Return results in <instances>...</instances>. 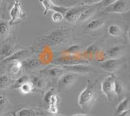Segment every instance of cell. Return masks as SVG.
<instances>
[{
	"label": "cell",
	"mask_w": 130,
	"mask_h": 116,
	"mask_svg": "<svg viewBox=\"0 0 130 116\" xmlns=\"http://www.w3.org/2000/svg\"><path fill=\"white\" fill-rule=\"evenodd\" d=\"M105 24V21L102 18H95L92 20L87 24V29L89 30H96L98 29H100Z\"/></svg>",
	"instance_id": "ac0fdd59"
},
{
	"label": "cell",
	"mask_w": 130,
	"mask_h": 116,
	"mask_svg": "<svg viewBox=\"0 0 130 116\" xmlns=\"http://www.w3.org/2000/svg\"><path fill=\"white\" fill-rule=\"evenodd\" d=\"M32 83H33L35 88H44L46 86V82L42 78L38 76H35L32 80Z\"/></svg>",
	"instance_id": "484cf974"
},
{
	"label": "cell",
	"mask_w": 130,
	"mask_h": 116,
	"mask_svg": "<svg viewBox=\"0 0 130 116\" xmlns=\"http://www.w3.org/2000/svg\"><path fill=\"white\" fill-rule=\"evenodd\" d=\"M0 4H1V0H0Z\"/></svg>",
	"instance_id": "ab89813d"
},
{
	"label": "cell",
	"mask_w": 130,
	"mask_h": 116,
	"mask_svg": "<svg viewBox=\"0 0 130 116\" xmlns=\"http://www.w3.org/2000/svg\"><path fill=\"white\" fill-rule=\"evenodd\" d=\"M80 49H81V48L79 45H72L68 49L65 50L64 51L63 54L78 55L80 53Z\"/></svg>",
	"instance_id": "d4e9b609"
},
{
	"label": "cell",
	"mask_w": 130,
	"mask_h": 116,
	"mask_svg": "<svg viewBox=\"0 0 130 116\" xmlns=\"http://www.w3.org/2000/svg\"><path fill=\"white\" fill-rule=\"evenodd\" d=\"M61 66L64 69L75 73V74H89L93 71V68L90 65H86L85 63H78L74 65H64Z\"/></svg>",
	"instance_id": "9c48e42d"
},
{
	"label": "cell",
	"mask_w": 130,
	"mask_h": 116,
	"mask_svg": "<svg viewBox=\"0 0 130 116\" xmlns=\"http://www.w3.org/2000/svg\"><path fill=\"white\" fill-rule=\"evenodd\" d=\"M72 31V30L67 27L58 28L39 38L35 41V44L42 46H55L62 45L71 38Z\"/></svg>",
	"instance_id": "6da1fadb"
},
{
	"label": "cell",
	"mask_w": 130,
	"mask_h": 116,
	"mask_svg": "<svg viewBox=\"0 0 130 116\" xmlns=\"http://www.w3.org/2000/svg\"><path fill=\"white\" fill-rule=\"evenodd\" d=\"M77 79V75L75 73H64L59 78L57 85L58 91H64L73 85Z\"/></svg>",
	"instance_id": "8992f818"
},
{
	"label": "cell",
	"mask_w": 130,
	"mask_h": 116,
	"mask_svg": "<svg viewBox=\"0 0 130 116\" xmlns=\"http://www.w3.org/2000/svg\"><path fill=\"white\" fill-rule=\"evenodd\" d=\"M71 116H92V115H86V114H74Z\"/></svg>",
	"instance_id": "74e56055"
},
{
	"label": "cell",
	"mask_w": 130,
	"mask_h": 116,
	"mask_svg": "<svg viewBox=\"0 0 130 116\" xmlns=\"http://www.w3.org/2000/svg\"><path fill=\"white\" fill-rule=\"evenodd\" d=\"M125 89L122 83V82L120 80H118L116 79L114 83V94L115 96L117 97L118 98H120V97L124 94Z\"/></svg>",
	"instance_id": "44dd1931"
},
{
	"label": "cell",
	"mask_w": 130,
	"mask_h": 116,
	"mask_svg": "<svg viewBox=\"0 0 130 116\" xmlns=\"http://www.w3.org/2000/svg\"><path fill=\"white\" fill-rule=\"evenodd\" d=\"M7 75L11 79H17L24 75V67L22 61L14 60L9 63Z\"/></svg>",
	"instance_id": "52a82bcc"
},
{
	"label": "cell",
	"mask_w": 130,
	"mask_h": 116,
	"mask_svg": "<svg viewBox=\"0 0 130 116\" xmlns=\"http://www.w3.org/2000/svg\"><path fill=\"white\" fill-rule=\"evenodd\" d=\"M22 62L24 68H27L29 70H35L38 68H41L42 67L41 63L39 61L38 59L35 57H30L22 61Z\"/></svg>",
	"instance_id": "5bb4252c"
},
{
	"label": "cell",
	"mask_w": 130,
	"mask_h": 116,
	"mask_svg": "<svg viewBox=\"0 0 130 116\" xmlns=\"http://www.w3.org/2000/svg\"><path fill=\"white\" fill-rule=\"evenodd\" d=\"M116 116H129V110H127Z\"/></svg>",
	"instance_id": "d590c367"
},
{
	"label": "cell",
	"mask_w": 130,
	"mask_h": 116,
	"mask_svg": "<svg viewBox=\"0 0 130 116\" xmlns=\"http://www.w3.org/2000/svg\"><path fill=\"white\" fill-rule=\"evenodd\" d=\"M129 97H125L117 105V108H116V112L115 113V116L117 115L118 114L126 111V110H129Z\"/></svg>",
	"instance_id": "e0dca14e"
},
{
	"label": "cell",
	"mask_w": 130,
	"mask_h": 116,
	"mask_svg": "<svg viewBox=\"0 0 130 116\" xmlns=\"http://www.w3.org/2000/svg\"><path fill=\"white\" fill-rule=\"evenodd\" d=\"M48 112L53 115H56L59 112L57 105H48Z\"/></svg>",
	"instance_id": "1f68e13d"
},
{
	"label": "cell",
	"mask_w": 130,
	"mask_h": 116,
	"mask_svg": "<svg viewBox=\"0 0 130 116\" xmlns=\"http://www.w3.org/2000/svg\"><path fill=\"white\" fill-rule=\"evenodd\" d=\"M10 20L9 21L10 25H12L14 24L16 21L20 19H22L25 17V13L23 10L22 7V4L19 0L16 1L12 4V6L10 10Z\"/></svg>",
	"instance_id": "ba28073f"
},
{
	"label": "cell",
	"mask_w": 130,
	"mask_h": 116,
	"mask_svg": "<svg viewBox=\"0 0 130 116\" xmlns=\"http://www.w3.org/2000/svg\"><path fill=\"white\" fill-rule=\"evenodd\" d=\"M116 1L117 0H102V2L100 3V5L102 7L105 8L109 6V5H110L111 4H112V3H113Z\"/></svg>",
	"instance_id": "836d02e7"
},
{
	"label": "cell",
	"mask_w": 130,
	"mask_h": 116,
	"mask_svg": "<svg viewBox=\"0 0 130 116\" xmlns=\"http://www.w3.org/2000/svg\"><path fill=\"white\" fill-rule=\"evenodd\" d=\"M116 80V76L113 74L107 76L102 82L101 85V90L106 98L109 100H112L115 97L114 94V83Z\"/></svg>",
	"instance_id": "5b68a950"
},
{
	"label": "cell",
	"mask_w": 130,
	"mask_h": 116,
	"mask_svg": "<svg viewBox=\"0 0 130 116\" xmlns=\"http://www.w3.org/2000/svg\"><path fill=\"white\" fill-rule=\"evenodd\" d=\"M10 27L9 21L0 20V40L5 39L9 35Z\"/></svg>",
	"instance_id": "2e32d148"
},
{
	"label": "cell",
	"mask_w": 130,
	"mask_h": 116,
	"mask_svg": "<svg viewBox=\"0 0 130 116\" xmlns=\"http://www.w3.org/2000/svg\"><path fill=\"white\" fill-rule=\"evenodd\" d=\"M129 9V0H117L113 3L105 7L104 12L107 13L124 14L128 12Z\"/></svg>",
	"instance_id": "277c9868"
},
{
	"label": "cell",
	"mask_w": 130,
	"mask_h": 116,
	"mask_svg": "<svg viewBox=\"0 0 130 116\" xmlns=\"http://www.w3.org/2000/svg\"><path fill=\"white\" fill-rule=\"evenodd\" d=\"M102 2V0H83V5H92L96 3H100Z\"/></svg>",
	"instance_id": "e575fe53"
},
{
	"label": "cell",
	"mask_w": 130,
	"mask_h": 116,
	"mask_svg": "<svg viewBox=\"0 0 130 116\" xmlns=\"http://www.w3.org/2000/svg\"><path fill=\"white\" fill-rule=\"evenodd\" d=\"M89 6L90 5H86L83 4L79 6L70 7L66 13L64 14V20L70 24H75L77 22L82 13L87 8H89Z\"/></svg>",
	"instance_id": "3957f363"
},
{
	"label": "cell",
	"mask_w": 130,
	"mask_h": 116,
	"mask_svg": "<svg viewBox=\"0 0 130 116\" xmlns=\"http://www.w3.org/2000/svg\"><path fill=\"white\" fill-rule=\"evenodd\" d=\"M106 54L109 58H118L123 54V50L120 46H113L107 52Z\"/></svg>",
	"instance_id": "7402d4cb"
},
{
	"label": "cell",
	"mask_w": 130,
	"mask_h": 116,
	"mask_svg": "<svg viewBox=\"0 0 130 116\" xmlns=\"http://www.w3.org/2000/svg\"><path fill=\"white\" fill-rule=\"evenodd\" d=\"M96 12V9L92 7V5L89 7V8L86 9L84 12L82 13V14L81 15L79 19L77 21V22H83V21L87 20L89 18H90V17L92 16V15L94 14V12Z\"/></svg>",
	"instance_id": "603a6c76"
},
{
	"label": "cell",
	"mask_w": 130,
	"mask_h": 116,
	"mask_svg": "<svg viewBox=\"0 0 130 116\" xmlns=\"http://www.w3.org/2000/svg\"><path fill=\"white\" fill-rule=\"evenodd\" d=\"M10 78L7 75H3L0 76V89H5L7 88L10 84Z\"/></svg>",
	"instance_id": "cb8c5ba5"
},
{
	"label": "cell",
	"mask_w": 130,
	"mask_h": 116,
	"mask_svg": "<svg viewBox=\"0 0 130 116\" xmlns=\"http://www.w3.org/2000/svg\"><path fill=\"white\" fill-rule=\"evenodd\" d=\"M7 104V100L3 94H0V116L3 113Z\"/></svg>",
	"instance_id": "f1b7e54d"
},
{
	"label": "cell",
	"mask_w": 130,
	"mask_h": 116,
	"mask_svg": "<svg viewBox=\"0 0 130 116\" xmlns=\"http://www.w3.org/2000/svg\"><path fill=\"white\" fill-rule=\"evenodd\" d=\"M53 95H54V88H52L50 89L49 91H47L46 94H45L44 97V100L45 103H48L49 99L50 98V97H52Z\"/></svg>",
	"instance_id": "d6a6232c"
},
{
	"label": "cell",
	"mask_w": 130,
	"mask_h": 116,
	"mask_svg": "<svg viewBox=\"0 0 130 116\" xmlns=\"http://www.w3.org/2000/svg\"><path fill=\"white\" fill-rule=\"evenodd\" d=\"M31 55H32V51L31 50L29 49H21L14 52L10 57L2 61L3 63H9L10 61H14V60L22 61V60H25L27 58L30 57H31Z\"/></svg>",
	"instance_id": "8fae6325"
},
{
	"label": "cell",
	"mask_w": 130,
	"mask_h": 116,
	"mask_svg": "<svg viewBox=\"0 0 130 116\" xmlns=\"http://www.w3.org/2000/svg\"><path fill=\"white\" fill-rule=\"evenodd\" d=\"M18 89H19L20 93L22 95H27V94L31 93L34 91L35 89V88L32 82L28 80L24 82L23 84H22L20 87L18 88Z\"/></svg>",
	"instance_id": "d6986e66"
},
{
	"label": "cell",
	"mask_w": 130,
	"mask_h": 116,
	"mask_svg": "<svg viewBox=\"0 0 130 116\" xmlns=\"http://www.w3.org/2000/svg\"><path fill=\"white\" fill-rule=\"evenodd\" d=\"M14 52V49L12 45L9 43L5 44L0 50V60H2V61L5 60L12 55Z\"/></svg>",
	"instance_id": "9a60e30c"
},
{
	"label": "cell",
	"mask_w": 130,
	"mask_h": 116,
	"mask_svg": "<svg viewBox=\"0 0 130 116\" xmlns=\"http://www.w3.org/2000/svg\"><path fill=\"white\" fill-rule=\"evenodd\" d=\"M64 19L63 14L59 12H53L52 15V20L54 23H61Z\"/></svg>",
	"instance_id": "83f0119b"
},
{
	"label": "cell",
	"mask_w": 130,
	"mask_h": 116,
	"mask_svg": "<svg viewBox=\"0 0 130 116\" xmlns=\"http://www.w3.org/2000/svg\"><path fill=\"white\" fill-rule=\"evenodd\" d=\"M107 32L109 35L114 37H120L122 33V30L121 27L118 25L111 24L108 27Z\"/></svg>",
	"instance_id": "ffe728a7"
},
{
	"label": "cell",
	"mask_w": 130,
	"mask_h": 116,
	"mask_svg": "<svg viewBox=\"0 0 130 116\" xmlns=\"http://www.w3.org/2000/svg\"><path fill=\"white\" fill-rule=\"evenodd\" d=\"M4 1L5 2H7V3L10 4V3H14L16 1H18V0H4Z\"/></svg>",
	"instance_id": "8d00e7d4"
},
{
	"label": "cell",
	"mask_w": 130,
	"mask_h": 116,
	"mask_svg": "<svg viewBox=\"0 0 130 116\" xmlns=\"http://www.w3.org/2000/svg\"><path fill=\"white\" fill-rule=\"evenodd\" d=\"M66 71L67 70L64 69L61 66L58 65L57 67L53 66V67H47L43 68L42 70H40V73L41 75L46 77L56 78L58 76H61L64 73L66 72Z\"/></svg>",
	"instance_id": "7c38bea8"
},
{
	"label": "cell",
	"mask_w": 130,
	"mask_h": 116,
	"mask_svg": "<svg viewBox=\"0 0 130 116\" xmlns=\"http://www.w3.org/2000/svg\"><path fill=\"white\" fill-rule=\"evenodd\" d=\"M59 103H60V98L54 94L49 99L47 104L48 105H58Z\"/></svg>",
	"instance_id": "f546056e"
},
{
	"label": "cell",
	"mask_w": 130,
	"mask_h": 116,
	"mask_svg": "<svg viewBox=\"0 0 130 116\" xmlns=\"http://www.w3.org/2000/svg\"><path fill=\"white\" fill-rule=\"evenodd\" d=\"M39 2L44 8V12H43L44 15L46 14L50 10H52L53 12H61V13L64 14L70 7H67L57 5L52 2V0H39Z\"/></svg>",
	"instance_id": "30bf717a"
},
{
	"label": "cell",
	"mask_w": 130,
	"mask_h": 116,
	"mask_svg": "<svg viewBox=\"0 0 130 116\" xmlns=\"http://www.w3.org/2000/svg\"><path fill=\"white\" fill-rule=\"evenodd\" d=\"M96 100V92L94 83L90 80H87L85 88L81 91L78 97V105L81 108H89Z\"/></svg>",
	"instance_id": "7a4b0ae2"
},
{
	"label": "cell",
	"mask_w": 130,
	"mask_h": 116,
	"mask_svg": "<svg viewBox=\"0 0 130 116\" xmlns=\"http://www.w3.org/2000/svg\"><path fill=\"white\" fill-rule=\"evenodd\" d=\"M96 51V47L94 45H91L86 49L85 52V54L86 55H90L91 54H94Z\"/></svg>",
	"instance_id": "4dcf8cb0"
},
{
	"label": "cell",
	"mask_w": 130,
	"mask_h": 116,
	"mask_svg": "<svg viewBox=\"0 0 130 116\" xmlns=\"http://www.w3.org/2000/svg\"><path fill=\"white\" fill-rule=\"evenodd\" d=\"M28 80H29L28 76H27V75H22V76H20V78L16 79L14 83L12 84V88H14V89H18L22 84H23L24 82Z\"/></svg>",
	"instance_id": "4316f807"
},
{
	"label": "cell",
	"mask_w": 130,
	"mask_h": 116,
	"mask_svg": "<svg viewBox=\"0 0 130 116\" xmlns=\"http://www.w3.org/2000/svg\"><path fill=\"white\" fill-rule=\"evenodd\" d=\"M120 63L121 61L118 58H109V60L100 63L99 67L105 71L112 72L120 67Z\"/></svg>",
	"instance_id": "4fadbf2b"
},
{
	"label": "cell",
	"mask_w": 130,
	"mask_h": 116,
	"mask_svg": "<svg viewBox=\"0 0 130 116\" xmlns=\"http://www.w3.org/2000/svg\"><path fill=\"white\" fill-rule=\"evenodd\" d=\"M52 116H59V115H52Z\"/></svg>",
	"instance_id": "f35d334b"
}]
</instances>
